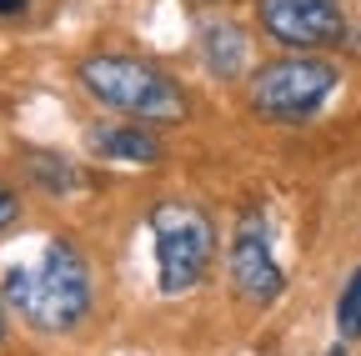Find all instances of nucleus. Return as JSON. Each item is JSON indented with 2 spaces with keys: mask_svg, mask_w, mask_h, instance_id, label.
<instances>
[{
  "mask_svg": "<svg viewBox=\"0 0 361 356\" xmlns=\"http://www.w3.org/2000/svg\"><path fill=\"white\" fill-rule=\"evenodd\" d=\"M0 296L35 331H71L90 311V271L71 241H40L30 256L6 266Z\"/></svg>",
  "mask_w": 361,
  "mask_h": 356,
  "instance_id": "1",
  "label": "nucleus"
},
{
  "mask_svg": "<svg viewBox=\"0 0 361 356\" xmlns=\"http://www.w3.org/2000/svg\"><path fill=\"white\" fill-rule=\"evenodd\" d=\"M75 75L101 106L121 111L126 121L171 125V121H186V111H191L176 75H166L151 61H135V56H85Z\"/></svg>",
  "mask_w": 361,
  "mask_h": 356,
  "instance_id": "2",
  "label": "nucleus"
},
{
  "mask_svg": "<svg viewBox=\"0 0 361 356\" xmlns=\"http://www.w3.org/2000/svg\"><path fill=\"white\" fill-rule=\"evenodd\" d=\"M151 236H156V276L161 291H191L216 251V231H211V216L191 201H161L151 211Z\"/></svg>",
  "mask_w": 361,
  "mask_h": 356,
  "instance_id": "3",
  "label": "nucleus"
},
{
  "mask_svg": "<svg viewBox=\"0 0 361 356\" xmlns=\"http://www.w3.org/2000/svg\"><path fill=\"white\" fill-rule=\"evenodd\" d=\"M336 91V66L316 56H286L251 75V111L266 121H306Z\"/></svg>",
  "mask_w": 361,
  "mask_h": 356,
  "instance_id": "4",
  "label": "nucleus"
},
{
  "mask_svg": "<svg viewBox=\"0 0 361 356\" xmlns=\"http://www.w3.org/2000/svg\"><path fill=\"white\" fill-rule=\"evenodd\" d=\"M256 16L271 40L296 46V51H322L346 35V16L336 0H261Z\"/></svg>",
  "mask_w": 361,
  "mask_h": 356,
  "instance_id": "5",
  "label": "nucleus"
},
{
  "mask_svg": "<svg viewBox=\"0 0 361 356\" xmlns=\"http://www.w3.org/2000/svg\"><path fill=\"white\" fill-rule=\"evenodd\" d=\"M231 281L246 301H276V291H281V266L271 256V241L256 226H241V236L231 246Z\"/></svg>",
  "mask_w": 361,
  "mask_h": 356,
  "instance_id": "6",
  "label": "nucleus"
},
{
  "mask_svg": "<svg viewBox=\"0 0 361 356\" xmlns=\"http://www.w3.org/2000/svg\"><path fill=\"white\" fill-rule=\"evenodd\" d=\"M201 51H206V61H211V70L216 75H241L246 70V61H251V40H246V30L236 25V20H206L201 25Z\"/></svg>",
  "mask_w": 361,
  "mask_h": 356,
  "instance_id": "7",
  "label": "nucleus"
},
{
  "mask_svg": "<svg viewBox=\"0 0 361 356\" xmlns=\"http://www.w3.org/2000/svg\"><path fill=\"white\" fill-rule=\"evenodd\" d=\"M90 146H96L106 161H135V166H146V161L161 156L156 136L141 130V125H96L90 130Z\"/></svg>",
  "mask_w": 361,
  "mask_h": 356,
  "instance_id": "8",
  "label": "nucleus"
},
{
  "mask_svg": "<svg viewBox=\"0 0 361 356\" xmlns=\"http://www.w3.org/2000/svg\"><path fill=\"white\" fill-rule=\"evenodd\" d=\"M25 166L40 176V186H51V191H71L75 186V171L66 161H56V156H25Z\"/></svg>",
  "mask_w": 361,
  "mask_h": 356,
  "instance_id": "9",
  "label": "nucleus"
},
{
  "mask_svg": "<svg viewBox=\"0 0 361 356\" xmlns=\"http://www.w3.org/2000/svg\"><path fill=\"white\" fill-rule=\"evenodd\" d=\"M336 317H341V331H346V336H361V271L346 281V291H341V306H336Z\"/></svg>",
  "mask_w": 361,
  "mask_h": 356,
  "instance_id": "10",
  "label": "nucleus"
},
{
  "mask_svg": "<svg viewBox=\"0 0 361 356\" xmlns=\"http://www.w3.org/2000/svg\"><path fill=\"white\" fill-rule=\"evenodd\" d=\"M16 216H20V201H16V191H11L6 181H0V231H6Z\"/></svg>",
  "mask_w": 361,
  "mask_h": 356,
  "instance_id": "11",
  "label": "nucleus"
},
{
  "mask_svg": "<svg viewBox=\"0 0 361 356\" xmlns=\"http://www.w3.org/2000/svg\"><path fill=\"white\" fill-rule=\"evenodd\" d=\"M20 6H25V0H0V16H16Z\"/></svg>",
  "mask_w": 361,
  "mask_h": 356,
  "instance_id": "12",
  "label": "nucleus"
},
{
  "mask_svg": "<svg viewBox=\"0 0 361 356\" xmlns=\"http://www.w3.org/2000/svg\"><path fill=\"white\" fill-rule=\"evenodd\" d=\"M0 331H6V311H0Z\"/></svg>",
  "mask_w": 361,
  "mask_h": 356,
  "instance_id": "13",
  "label": "nucleus"
}]
</instances>
